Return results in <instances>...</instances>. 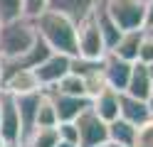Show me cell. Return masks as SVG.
Here are the masks:
<instances>
[{
    "instance_id": "6da1fadb",
    "label": "cell",
    "mask_w": 153,
    "mask_h": 147,
    "mask_svg": "<svg viewBox=\"0 0 153 147\" xmlns=\"http://www.w3.org/2000/svg\"><path fill=\"white\" fill-rule=\"evenodd\" d=\"M35 22V32L42 42L57 54H67V56H76V25L72 20H67L59 12L52 10H42L37 17H32Z\"/></svg>"
},
{
    "instance_id": "7a4b0ae2",
    "label": "cell",
    "mask_w": 153,
    "mask_h": 147,
    "mask_svg": "<svg viewBox=\"0 0 153 147\" xmlns=\"http://www.w3.org/2000/svg\"><path fill=\"white\" fill-rule=\"evenodd\" d=\"M35 42H37V32L32 17H20L0 25V59L3 61L25 54Z\"/></svg>"
},
{
    "instance_id": "3957f363",
    "label": "cell",
    "mask_w": 153,
    "mask_h": 147,
    "mask_svg": "<svg viewBox=\"0 0 153 147\" xmlns=\"http://www.w3.org/2000/svg\"><path fill=\"white\" fill-rule=\"evenodd\" d=\"M104 10L119 25L121 32L143 29L146 22V5L141 0H104Z\"/></svg>"
},
{
    "instance_id": "277c9868",
    "label": "cell",
    "mask_w": 153,
    "mask_h": 147,
    "mask_svg": "<svg viewBox=\"0 0 153 147\" xmlns=\"http://www.w3.org/2000/svg\"><path fill=\"white\" fill-rule=\"evenodd\" d=\"M76 56L89 59V61H101L106 56V47L101 42L99 27L94 22V15L76 25Z\"/></svg>"
},
{
    "instance_id": "5b68a950",
    "label": "cell",
    "mask_w": 153,
    "mask_h": 147,
    "mask_svg": "<svg viewBox=\"0 0 153 147\" xmlns=\"http://www.w3.org/2000/svg\"><path fill=\"white\" fill-rule=\"evenodd\" d=\"M0 137L7 145H20L22 142V125H20L15 98L5 91H0Z\"/></svg>"
},
{
    "instance_id": "8992f818",
    "label": "cell",
    "mask_w": 153,
    "mask_h": 147,
    "mask_svg": "<svg viewBox=\"0 0 153 147\" xmlns=\"http://www.w3.org/2000/svg\"><path fill=\"white\" fill-rule=\"evenodd\" d=\"M74 125H76V132H79V147H97V145L109 142L106 123L99 120L91 108H87V110L76 118Z\"/></svg>"
},
{
    "instance_id": "52a82bcc",
    "label": "cell",
    "mask_w": 153,
    "mask_h": 147,
    "mask_svg": "<svg viewBox=\"0 0 153 147\" xmlns=\"http://www.w3.org/2000/svg\"><path fill=\"white\" fill-rule=\"evenodd\" d=\"M69 69H72V56L52 52L40 66L35 69V76H37V81H40V86H42V91H50L52 86H57L59 78H64L67 74H69Z\"/></svg>"
},
{
    "instance_id": "ba28073f",
    "label": "cell",
    "mask_w": 153,
    "mask_h": 147,
    "mask_svg": "<svg viewBox=\"0 0 153 147\" xmlns=\"http://www.w3.org/2000/svg\"><path fill=\"white\" fill-rule=\"evenodd\" d=\"M104 0H47L45 10H52V12H59L67 20H72L74 25L84 22L87 17H91L97 12V7Z\"/></svg>"
},
{
    "instance_id": "9c48e42d",
    "label": "cell",
    "mask_w": 153,
    "mask_h": 147,
    "mask_svg": "<svg viewBox=\"0 0 153 147\" xmlns=\"http://www.w3.org/2000/svg\"><path fill=\"white\" fill-rule=\"evenodd\" d=\"M123 93H128L131 98H138V101H148L153 96V66L133 61L131 78H128V86Z\"/></svg>"
},
{
    "instance_id": "30bf717a",
    "label": "cell",
    "mask_w": 153,
    "mask_h": 147,
    "mask_svg": "<svg viewBox=\"0 0 153 147\" xmlns=\"http://www.w3.org/2000/svg\"><path fill=\"white\" fill-rule=\"evenodd\" d=\"M0 91H5L10 96H30V93H40L42 86L37 81L35 71L22 69V71H13L0 78Z\"/></svg>"
},
{
    "instance_id": "8fae6325",
    "label": "cell",
    "mask_w": 153,
    "mask_h": 147,
    "mask_svg": "<svg viewBox=\"0 0 153 147\" xmlns=\"http://www.w3.org/2000/svg\"><path fill=\"white\" fill-rule=\"evenodd\" d=\"M131 66L128 61L123 59H116L114 54L104 56V78H106V86L114 88L116 93H123L128 86V78H131Z\"/></svg>"
},
{
    "instance_id": "7c38bea8",
    "label": "cell",
    "mask_w": 153,
    "mask_h": 147,
    "mask_svg": "<svg viewBox=\"0 0 153 147\" xmlns=\"http://www.w3.org/2000/svg\"><path fill=\"white\" fill-rule=\"evenodd\" d=\"M54 103V113L59 123H74L84 110L89 108V98H74V96H62V93H52L47 91Z\"/></svg>"
},
{
    "instance_id": "4fadbf2b",
    "label": "cell",
    "mask_w": 153,
    "mask_h": 147,
    "mask_svg": "<svg viewBox=\"0 0 153 147\" xmlns=\"http://www.w3.org/2000/svg\"><path fill=\"white\" fill-rule=\"evenodd\" d=\"M119 118L133 127L148 123L151 120L148 101H138V98H131L128 93H119Z\"/></svg>"
},
{
    "instance_id": "5bb4252c",
    "label": "cell",
    "mask_w": 153,
    "mask_h": 147,
    "mask_svg": "<svg viewBox=\"0 0 153 147\" xmlns=\"http://www.w3.org/2000/svg\"><path fill=\"white\" fill-rule=\"evenodd\" d=\"M42 93L45 91L30 93V96H13L15 98V105H17V115H20V125H22V140L35 130V118H37V108H40Z\"/></svg>"
},
{
    "instance_id": "9a60e30c",
    "label": "cell",
    "mask_w": 153,
    "mask_h": 147,
    "mask_svg": "<svg viewBox=\"0 0 153 147\" xmlns=\"http://www.w3.org/2000/svg\"><path fill=\"white\" fill-rule=\"evenodd\" d=\"M89 108L94 110V115L104 123H114L119 118V93L114 88H104L99 96H94L89 101Z\"/></svg>"
},
{
    "instance_id": "2e32d148",
    "label": "cell",
    "mask_w": 153,
    "mask_h": 147,
    "mask_svg": "<svg viewBox=\"0 0 153 147\" xmlns=\"http://www.w3.org/2000/svg\"><path fill=\"white\" fill-rule=\"evenodd\" d=\"M141 39H143V29H131V32H123L119 37V42L114 44L111 52L106 54H114L116 59H123V61L133 64L138 59V47H141Z\"/></svg>"
},
{
    "instance_id": "e0dca14e",
    "label": "cell",
    "mask_w": 153,
    "mask_h": 147,
    "mask_svg": "<svg viewBox=\"0 0 153 147\" xmlns=\"http://www.w3.org/2000/svg\"><path fill=\"white\" fill-rule=\"evenodd\" d=\"M94 22H97V27H99V34H101V42H104V47H106V52H111L114 44L119 42V37L123 32L119 29V25L109 17V12L104 10V3L97 7V12H94Z\"/></svg>"
},
{
    "instance_id": "ac0fdd59",
    "label": "cell",
    "mask_w": 153,
    "mask_h": 147,
    "mask_svg": "<svg viewBox=\"0 0 153 147\" xmlns=\"http://www.w3.org/2000/svg\"><path fill=\"white\" fill-rule=\"evenodd\" d=\"M106 132H109V142H111V145L131 147V145H133V135H136V127L128 125L126 120H121V118H116L114 123L106 125Z\"/></svg>"
},
{
    "instance_id": "d6986e66",
    "label": "cell",
    "mask_w": 153,
    "mask_h": 147,
    "mask_svg": "<svg viewBox=\"0 0 153 147\" xmlns=\"http://www.w3.org/2000/svg\"><path fill=\"white\" fill-rule=\"evenodd\" d=\"M59 142V137H57V127H35L22 140L20 147H54Z\"/></svg>"
},
{
    "instance_id": "ffe728a7",
    "label": "cell",
    "mask_w": 153,
    "mask_h": 147,
    "mask_svg": "<svg viewBox=\"0 0 153 147\" xmlns=\"http://www.w3.org/2000/svg\"><path fill=\"white\" fill-rule=\"evenodd\" d=\"M52 93H62V96H74V98H87V91H84V81L82 76L76 74H67L64 78L57 81V86L50 88Z\"/></svg>"
},
{
    "instance_id": "44dd1931",
    "label": "cell",
    "mask_w": 153,
    "mask_h": 147,
    "mask_svg": "<svg viewBox=\"0 0 153 147\" xmlns=\"http://www.w3.org/2000/svg\"><path fill=\"white\" fill-rule=\"evenodd\" d=\"M57 113H54V103L50 93H42V101H40V108H37V118H35V127H57Z\"/></svg>"
},
{
    "instance_id": "7402d4cb",
    "label": "cell",
    "mask_w": 153,
    "mask_h": 147,
    "mask_svg": "<svg viewBox=\"0 0 153 147\" xmlns=\"http://www.w3.org/2000/svg\"><path fill=\"white\" fill-rule=\"evenodd\" d=\"M25 17V3L22 0H0V25Z\"/></svg>"
},
{
    "instance_id": "603a6c76",
    "label": "cell",
    "mask_w": 153,
    "mask_h": 147,
    "mask_svg": "<svg viewBox=\"0 0 153 147\" xmlns=\"http://www.w3.org/2000/svg\"><path fill=\"white\" fill-rule=\"evenodd\" d=\"M131 147H153V120L143 123L136 127V135H133V145Z\"/></svg>"
},
{
    "instance_id": "cb8c5ba5",
    "label": "cell",
    "mask_w": 153,
    "mask_h": 147,
    "mask_svg": "<svg viewBox=\"0 0 153 147\" xmlns=\"http://www.w3.org/2000/svg\"><path fill=\"white\" fill-rule=\"evenodd\" d=\"M136 61L153 66V32H146V29H143V39H141V47H138V59H136Z\"/></svg>"
},
{
    "instance_id": "d4e9b609",
    "label": "cell",
    "mask_w": 153,
    "mask_h": 147,
    "mask_svg": "<svg viewBox=\"0 0 153 147\" xmlns=\"http://www.w3.org/2000/svg\"><path fill=\"white\" fill-rule=\"evenodd\" d=\"M57 137L62 142H72V145L79 147V132H76L74 123H57Z\"/></svg>"
},
{
    "instance_id": "484cf974",
    "label": "cell",
    "mask_w": 153,
    "mask_h": 147,
    "mask_svg": "<svg viewBox=\"0 0 153 147\" xmlns=\"http://www.w3.org/2000/svg\"><path fill=\"white\" fill-rule=\"evenodd\" d=\"M25 3V17H37L47 7V0H22Z\"/></svg>"
},
{
    "instance_id": "4316f807",
    "label": "cell",
    "mask_w": 153,
    "mask_h": 147,
    "mask_svg": "<svg viewBox=\"0 0 153 147\" xmlns=\"http://www.w3.org/2000/svg\"><path fill=\"white\" fill-rule=\"evenodd\" d=\"M153 27V0H146V22H143V29Z\"/></svg>"
},
{
    "instance_id": "83f0119b",
    "label": "cell",
    "mask_w": 153,
    "mask_h": 147,
    "mask_svg": "<svg viewBox=\"0 0 153 147\" xmlns=\"http://www.w3.org/2000/svg\"><path fill=\"white\" fill-rule=\"evenodd\" d=\"M54 147H76V145H72V142H62V140H59V142H57Z\"/></svg>"
},
{
    "instance_id": "f1b7e54d",
    "label": "cell",
    "mask_w": 153,
    "mask_h": 147,
    "mask_svg": "<svg viewBox=\"0 0 153 147\" xmlns=\"http://www.w3.org/2000/svg\"><path fill=\"white\" fill-rule=\"evenodd\" d=\"M148 110H151V120H153V96L148 98Z\"/></svg>"
},
{
    "instance_id": "f546056e",
    "label": "cell",
    "mask_w": 153,
    "mask_h": 147,
    "mask_svg": "<svg viewBox=\"0 0 153 147\" xmlns=\"http://www.w3.org/2000/svg\"><path fill=\"white\" fill-rule=\"evenodd\" d=\"M3 147H20V145H7V142H5V145H3Z\"/></svg>"
},
{
    "instance_id": "4dcf8cb0",
    "label": "cell",
    "mask_w": 153,
    "mask_h": 147,
    "mask_svg": "<svg viewBox=\"0 0 153 147\" xmlns=\"http://www.w3.org/2000/svg\"><path fill=\"white\" fill-rule=\"evenodd\" d=\"M97 147H111V145H109V142H104V145H97Z\"/></svg>"
},
{
    "instance_id": "1f68e13d",
    "label": "cell",
    "mask_w": 153,
    "mask_h": 147,
    "mask_svg": "<svg viewBox=\"0 0 153 147\" xmlns=\"http://www.w3.org/2000/svg\"><path fill=\"white\" fill-rule=\"evenodd\" d=\"M3 145H5V140H3V137H0V147H3Z\"/></svg>"
},
{
    "instance_id": "d6a6232c",
    "label": "cell",
    "mask_w": 153,
    "mask_h": 147,
    "mask_svg": "<svg viewBox=\"0 0 153 147\" xmlns=\"http://www.w3.org/2000/svg\"><path fill=\"white\" fill-rule=\"evenodd\" d=\"M146 32H153V27H151V29H146Z\"/></svg>"
},
{
    "instance_id": "836d02e7",
    "label": "cell",
    "mask_w": 153,
    "mask_h": 147,
    "mask_svg": "<svg viewBox=\"0 0 153 147\" xmlns=\"http://www.w3.org/2000/svg\"><path fill=\"white\" fill-rule=\"evenodd\" d=\"M109 145H111V142H109ZM111 147H119V145H111Z\"/></svg>"
}]
</instances>
